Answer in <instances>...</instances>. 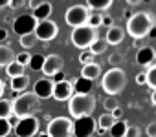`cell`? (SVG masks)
<instances>
[{
	"label": "cell",
	"instance_id": "cell-1",
	"mask_svg": "<svg viewBox=\"0 0 156 137\" xmlns=\"http://www.w3.org/2000/svg\"><path fill=\"white\" fill-rule=\"evenodd\" d=\"M125 26H127L125 33H129L134 40H140V38H145L151 33V29L154 26V18L149 11H140V13L130 15V18L127 20Z\"/></svg>",
	"mask_w": 156,
	"mask_h": 137
},
{
	"label": "cell",
	"instance_id": "cell-2",
	"mask_svg": "<svg viewBox=\"0 0 156 137\" xmlns=\"http://www.w3.org/2000/svg\"><path fill=\"white\" fill-rule=\"evenodd\" d=\"M11 104H13V115L19 119H26V117H33V113L39 112L41 99L33 92H24L19 93Z\"/></svg>",
	"mask_w": 156,
	"mask_h": 137
},
{
	"label": "cell",
	"instance_id": "cell-3",
	"mask_svg": "<svg viewBox=\"0 0 156 137\" xmlns=\"http://www.w3.org/2000/svg\"><path fill=\"white\" fill-rule=\"evenodd\" d=\"M125 86H127V73L121 68H112V70H108L101 79V88L110 97L119 95L125 90Z\"/></svg>",
	"mask_w": 156,
	"mask_h": 137
},
{
	"label": "cell",
	"instance_id": "cell-4",
	"mask_svg": "<svg viewBox=\"0 0 156 137\" xmlns=\"http://www.w3.org/2000/svg\"><path fill=\"white\" fill-rule=\"evenodd\" d=\"M96 110V97L90 95H79V93H73L68 99V112L72 117L79 119V117H87L92 115V112Z\"/></svg>",
	"mask_w": 156,
	"mask_h": 137
},
{
	"label": "cell",
	"instance_id": "cell-5",
	"mask_svg": "<svg viewBox=\"0 0 156 137\" xmlns=\"http://www.w3.org/2000/svg\"><path fill=\"white\" fill-rule=\"evenodd\" d=\"M98 38V29L90 28V26H81V28H75L72 29V35H70V40L75 48L79 49H88L90 44Z\"/></svg>",
	"mask_w": 156,
	"mask_h": 137
},
{
	"label": "cell",
	"instance_id": "cell-6",
	"mask_svg": "<svg viewBox=\"0 0 156 137\" xmlns=\"http://www.w3.org/2000/svg\"><path fill=\"white\" fill-rule=\"evenodd\" d=\"M88 17H90V9H88L87 6H83V4L72 6V8H68L66 13H64V20H66V24H68L72 29L81 28V26H87Z\"/></svg>",
	"mask_w": 156,
	"mask_h": 137
},
{
	"label": "cell",
	"instance_id": "cell-7",
	"mask_svg": "<svg viewBox=\"0 0 156 137\" xmlns=\"http://www.w3.org/2000/svg\"><path fill=\"white\" fill-rule=\"evenodd\" d=\"M50 137H72L73 135V122L68 117H55L48 122V132Z\"/></svg>",
	"mask_w": 156,
	"mask_h": 137
},
{
	"label": "cell",
	"instance_id": "cell-8",
	"mask_svg": "<svg viewBox=\"0 0 156 137\" xmlns=\"http://www.w3.org/2000/svg\"><path fill=\"white\" fill-rule=\"evenodd\" d=\"M33 35L37 37V40L50 42V40H53V38L59 35V26H57V22H53V20H50V18H48V20H42V22L37 24Z\"/></svg>",
	"mask_w": 156,
	"mask_h": 137
},
{
	"label": "cell",
	"instance_id": "cell-9",
	"mask_svg": "<svg viewBox=\"0 0 156 137\" xmlns=\"http://www.w3.org/2000/svg\"><path fill=\"white\" fill-rule=\"evenodd\" d=\"M37 24H39V22L33 18V15L24 13V15H20V17H17V18L13 20V31H15L19 37H24V35L33 33L35 28H37Z\"/></svg>",
	"mask_w": 156,
	"mask_h": 137
},
{
	"label": "cell",
	"instance_id": "cell-10",
	"mask_svg": "<svg viewBox=\"0 0 156 137\" xmlns=\"http://www.w3.org/2000/svg\"><path fill=\"white\" fill-rule=\"evenodd\" d=\"M96 119L92 115H87V117H79L75 119L73 122V135L75 137H90L94 132H96Z\"/></svg>",
	"mask_w": 156,
	"mask_h": 137
},
{
	"label": "cell",
	"instance_id": "cell-11",
	"mask_svg": "<svg viewBox=\"0 0 156 137\" xmlns=\"http://www.w3.org/2000/svg\"><path fill=\"white\" fill-rule=\"evenodd\" d=\"M62 68H64V60H62V57L57 55V53H51V55L44 57V64H42V70H41V72L50 79V77H53L55 73L62 72Z\"/></svg>",
	"mask_w": 156,
	"mask_h": 137
},
{
	"label": "cell",
	"instance_id": "cell-12",
	"mask_svg": "<svg viewBox=\"0 0 156 137\" xmlns=\"http://www.w3.org/2000/svg\"><path fill=\"white\" fill-rule=\"evenodd\" d=\"M37 132H39V119L35 115L20 119L19 124H17V128H15L17 137H33Z\"/></svg>",
	"mask_w": 156,
	"mask_h": 137
},
{
	"label": "cell",
	"instance_id": "cell-13",
	"mask_svg": "<svg viewBox=\"0 0 156 137\" xmlns=\"http://www.w3.org/2000/svg\"><path fill=\"white\" fill-rule=\"evenodd\" d=\"M156 60V49L152 46H141L138 48V53H136V62L143 68H149L152 66Z\"/></svg>",
	"mask_w": 156,
	"mask_h": 137
},
{
	"label": "cell",
	"instance_id": "cell-14",
	"mask_svg": "<svg viewBox=\"0 0 156 137\" xmlns=\"http://www.w3.org/2000/svg\"><path fill=\"white\" fill-rule=\"evenodd\" d=\"M53 81L51 79H39L35 84H33V93L42 101V99H50L51 95H53Z\"/></svg>",
	"mask_w": 156,
	"mask_h": 137
},
{
	"label": "cell",
	"instance_id": "cell-15",
	"mask_svg": "<svg viewBox=\"0 0 156 137\" xmlns=\"http://www.w3.org/2000/svg\"><path fill=\"white\" fill-rule=\"evenodd\" d=\"M72 95H73L72 82L61 81V82H55V84H53V95H51V97H53L55 101H68Z\"/></svg>",
	"mask_w": 156,
	"mask_h": 137
},
{
	"label": "cell",
	"instance_id": "cell-16",
	"mask_svg": "<svg viewBox=\"0 0 156 137\" xmlns=\"http://www.w3.org/2000/svg\"><path fill=\"white\" fill-rule=\"evenodd\" d=\"M123 38H125V29L119 28V26L108 28V31H107V35H105V40H107L108 46H118V44L123 42Z\"/></svg>",
	"mask_w": 156,
	"mask_h": 137
},
{
	"label": "cell",
	"instance_id": "cell-17",
	"mask_svg": "<svg viewBox=\"0 0 156 137\" xmlns=\"http://www.w3.org/2000/svg\"><path fill=\"white\" fill-rule=\"evenodd\" d=\"M73 93H79V95H90L92 93V88H94V81H88L85 77H79V79H75L73 84Z\"/></svg>",
	"mask_w": 156,
	"mask_h": 137
},
{
	"label": "cell",
	"instance_id": "cell-18",
	"mask_svg": "<svg viewBox=\"0 0 156 137\" xmlns=\"http://www.w3.org/2000/svg\"><path fill=\"white\" fill-rule=\"evenodd\" d=\"M51 11H53V6L48 2V0H44V2L37 8V9H33V18L37 20V22H42V20H48L50 18V15H51Z\"/></svg>",
	"mask_w": 156,
	"mask_h": 137
},
{
	"label": "cell",
	"instance_id": "cell-19",
	"mask_svg": "<svg viewBox=\"0 0 156 137\" xmlns=\"http://www.w3.org/2000/svg\"><path fill=\"white\" fill-rule=\"evenodd\" d=\"M81 77L88 79V81H96L101 77V66L96 64V62H90L87 66H83V70H81Z\"/></svg>",
	"mask_w": 156,
	"mask_h": 137
},
{
	"label": "cell",
	"instance_id": "cell-20",
	"mask_svg": "<svg viewBox=\"0 0 156 137\" xmlns=\"http://www.w3.org/2000/svg\"><path fill=\"white\" fill-rule=\"evenodd\" d=\"M28 84H30V77L24 73L20 77H13L11 79V92L17 95V93H24L28 90Z\"/></svg>",
	"mask_w": 156,
	"mask_h": 137
},
{
	"label": "cell",
	"instance_id": "cell-21",
	"mask_svg": "<svg viewBox=\"0 0 156 137\" xmlns=\"http://www.w3.org/2000/svg\"><path fill=\"white\" fill-rule=\"evenodd\" d=\"M116 122V119H114V115L112 113H103L98 121H96V124H98V133H105L107 130H110L112 128V124Z\"/></svg>",
	"mask_w": 156,
	"mask_h": 137
},
{
	"label": "cell",
	"instance_id": "cell-22",
	"mask_svg": "<svg viewBox=\"0 0 156 137\" xmlns=\"http://www.w3.org/2000/svg\"><path fill=\"white\" fill-rule=\"evenodd\" d=\"M15 51L9 48V46H6V44H0V66L2 68H6L8 64H11L13 60H15Z\"/></svg>",
	"mask_w": 156,
	"mask_h": 137
},
{
	"label": "cell",
	"instance_id": "cell-23",
	"mask_svg": "<svg viewBox=\"0 0 156 137\" xmlns=\"http://www.w3.org/2000/svg\"><path fill=\"white\" fill-rule=\"evenodd\" d=\"M114 0H87V8L88 9H94V11H105L112 6Z\"/></svg>",
	"mask_w": 156,
	"mask_h": 137
},
{
	"label": "cell",
	"instance_id": "cell-24",
	"mask_svg": "<svg viewBox=\"0 0 156 137\" xmlns=\"http://www.w3.org/2000/svg\"><path fill=\"white\" fill-rule=\"evenodd\" d=\"M107 48H108V44H107V40L105 38H96L92 44H90V48H88V51L96 57V55H101V53H105L107 51Z\"/></svg>",
	"mask_w": 156,
	"mask_h": 137
},
{
	"label": "cell",
	"instance_id": "cell-25",
	"mask_svg": "<svg viewBox=\"0 0 156 137\" xmlns=\"http://www.w3.org/2000/svg\"><path fill=\"white\" fill-rule=\"evenodd\" d=\"M6 73H8L9 79H13V77H20V75H24V66H20L17 60H13L11 64L6 66Z\"/></svg>",
	"mask_w": 156,
	"mask_h": 137
},
{
	"label": "cell",
	"instance_id": "cell-26",
	"mask_svg": "<svg viewBox=\"0 0 156 137\" xmlns=\"http://www.w3.org/2000/svg\"><path fill=\"white\" fill-rule=\"evenodd\" d=\"M127 128H129V124H127L125 121H116L108 132H110V135H112V137H125Z\"/></svg>",
	"mask_w": 156,
	"mask_h": 137
},
{
	"label": "cell",
	"instance_id": "cell-27",
	"mask_svg": "<svg viewBox=\"0 0 156 137\" xmlns=\"http://www.w3.org/2000/svg\"><path fill=\"white\" fill-rule=\"evenodd\" d=\"M13 115V104L8 99H0V119H9Z\"/></svg>",
	"mask_w": 156,
	"mask_h": 137
},
{
	"label": "cell",
	"instance_id": "cell-28",
	"mask_svg": "<svg viewBox=\"0 0 156 137\" xmlns=\"http://www.w3.org/2000/svg\"><path fill=\"white\" fill-rule=\"evenodd\" d=\"M145 75H147V84H145V86L156 90V62H154L152 66H149V70L145 72Z\"/></svg>",
	"mask_w": 156,
	"mask_h": 137
},
{
	"label": "cell",
	"instance_id": "cell-29",
	"mask_svg": "<svg viewBox=\"0 0 156 137\" xmlns=\"http://www.w3.org/2000/svg\"><path fill=\"white\" fill-rule=\"evenodd\" d=\"M101 20H103V13H98V11H94V13H90L87 26H90V28L98 29V28H101Z\"/></svg>",
	"mask_w": 156,
	"mask_h": 137
},
{
	"label": "cell",
	"instance_id": "cell-30",
	"mask_svg": "<svg viewBox=\"0 0 156 137\" xmlns=\"http://www.w3.org/2000/svg\"><path fill=\"white\" fill-rule=\"evenodd\" d=\"M42 64H44V57L42 55H31L28 66L31 68V70H35V72H41L42 70Z\"/></svg>",
	"mask_w": 156,
	"mask_h": 137
},
{
	"label": "cell",
	"instance_id": "cell-31",
	"mask_svg": "<svg viewBox=\"0 0 156 137\" xmlns=\"http://www.w3.org/2000/svg\"><path fill=\"white\" fill-rule=\"evenodd\" d=\"M37 44V37L33 35V33H30V35H24V37H20V46L24 48V49H31L33 46Z\"/></svg>",
	"mask_w": 156,
	"mask_h": 137
},
{
	"label": "cell",
	"instance_id": "cell-32",
	"mask_svg": "<svg viewBox=\"0 0 156 137\" xmlns=\"http://www.w3.org/2000/svg\"><path fill=\"white\" fill-rule=\"evenodd\" d=\"M103 106H105V110H107L108 113H112V112H114V110H116V108L119 106V101H118L116 97H110V95H108V97L105 99V102H103Z\"/></svg>",
	"mask_w": 156,
	"mask_h": 137
},
{
	"label": "cell",
	"instance_id": "cell-33",
	"mask_svg": "<svg viewBox=\"0 0 156 137\" xmlns=\"http://www.w3.org/2000/svg\"><path fill=\"white\" fill-rule=\"evenodd\" d=\"M30 58H31V55H30V53H28V51H26V49H24V51H20V53H17V55H15V60H17V62H19V64H20V66H24V68H26V66H28V64H30Z\"/></svg>",
	"mask_w": 156,
	"mask_h": 137
},
{
	"label": "cell",
	"instance_id": "cell-34",
	"mask_svg": "<svg viewBox=\"0 0 156 137\" xmlns=\"http://www.w3.org/2000/svg\"><path fill=\"white\" fill-rule=\"evenodd\" d=\"M108 62H110L112 68H121V64H123V55H121V53H112V55L108 57Z\"/></svg>",
	"mask_w": 156,
	"mask_h": 137
},
{
	"label": "cell",
	"instance_id": "cell-35",
	"mask_svg": "<svg viewBox=\"0 0 156 137\" xmlns=\"http://www.w3.org/2000/svg\"><path fill=\"white\" fill-rule=\"evenodd\" d=\"M79 62H81L83 66H87V64L94 62V55H92L88 49H83V51H81V55H79Z\"/></svg>",
	"mask_w": 156,
	"mask_h": 137
},
{
	"label": "cell",
	"instance_id": "cell-36",
	"mask_svg": "<svg viewBox=\"0 0 156 137\" xmlns=\"http://www.w3.org/2000/svg\"><path fill=\"white\" fill-rule=\"evenodd\" d=\"M11 133V126L8 119H0V137H6Z\"/></svg>",
	"mask_w": 156,
	"mask_h": 137
},
{
	"label": "cell",
	"instance_id": "cell-37",
	"mask_svg": "<svg viewBox=\"0 0 156 137\" xmlns=\"http://www.w3.org/2000/svg\"><path fill=\"white\" fill-rule=\"evenodd\" d=\"M140 135H141V130L138 126H129L125 132V137H140Z\"/></svg>",
	"mask_w": 156,
	"mask_h": 137
},
{
	"label": "cell",
	"instance_id": "cell-38",
	"mask_svg": "<svg viewBox=\"0 0 156 137\" xmlns=\"http://www.w3.org/2000/svg\"><path fill=\"white\" fill-rule=\"evenodd\" d=\"M26 6V0H9V8L11 9H20Z\"/></svg>",
	"mask_w": 156,
	"mask_h": 137
},
{
	"label": "cell",
	"instance_id": "cell-39",
	"mask_svg": "<svg viewBox=\"0 0 156 137\" xmlns=\"http://www.w3.org/2000/svg\"><path fill=\"white\" fill-rule=\"evenodd\" d=\"M101 26H105V28H112V26H114V18H112L110 15H103Z\"/></svg>",
	"mask_w": 156,
	"mask_h": 137
},
{
	"label": "cell",
	"instance_id": "cell-40",
	"mask_svg": "<svg viewBox=\"0 0 156 137\" xmlns=\"http://www.w3.org/2000/svg\"><path fill=\"white\" fill-rule=\"evenodd\" d=\"M136 84H140V86H145V84H147V75H145V72H140V73L136 75Z\"/></svg>",
	"mask_w": 156,
	"mask_h": 137
},
{
	"label": "cell",
	"instance_id": "cell-41",
	"mask_svg": "<svg viewBox=\"0 0 156 137\" xmlns=\"http://www.w3.org/2000/svg\"><path fill=\"white\" fill-rule=\"evenodd\" d=\"M145 133H147L149 137H156V122H151V124L147 126V130H145Z\"/></svg>",
	"mask_w": 156,
	"mask_h": 137
},
{
	"label": "cell",
	"instance_id": "cell-42",
	"mask_svg": "<svg viewBox=\"0 0 156 137\" xmlns=\"http://www.w3.org/2000/svg\"><path fill=\"white\" fill-rule=\"evenodd\" d=\"M42 2H44V0H28V6H30V8H31V11H33V9H37Z\"/></svg>",
	"mask_w": 156,
	"mask_h": 137
},
{
	"label": "cell",
	"instance_id": "cell-43",
	"mask_svg": "<svg viewBox=\"0 0 156 137\" xmlns=\"http://www.w3.org/2000/svg\"><path fill=\"white\" fill-rule=\"evenodd\" d=\"M8 121H9V126H11V128H17V124H19V121H20V119H19V117H15V115H11Z\"/></svg>",
	"mask_w": 156,
	"mask_h": 137
},
{
	"label": "cell",
	"instance_id": "cell-44",
	"mask_svg": "<svg viewBox=\"0 0 156 137\" xmlns=\"http://www.w3.org/2000/svg\"><path fill=\"white\" fill-rule=\"evenodd\" d=\"M53 77H55V81H53V82H61V81H66V79H64V72H59V73H55Z\"/></svg>",
	"mask_w": 156,
	"mask_h": 137
},
{
	"label": "cell",
	"instance_id": "cell-45",
	"mask_svg": "<svg viewBox=\"0 0 156 137\" xmlns=\"http://www.w3.org/2000/svg\"><path fill=\"white\" fill-rule=\"evenodd\" d=\"M112 115H114V119H119V117L123 115V110H121V106H118V108L112 112Z\"/></svg>",
	"mask_w": 156,
	"mask_h": 137
},
{
	"label": "cell",
	"instance_id": "cell-46",
	"mask_svg": "<svg viewBox=\"0 0 156 137\" xmlns=\"http://www.w3.org/2000/svg\"><path fill=\"white\" fill-rule=\"evenodd\" d=\"M6 38H8V29L0 28V40H6Z\"/></svg>",
	"mask_w": 156,
	"mask_h": 137
},
{
	"label": "cell",
	"instance_id": "cell-47",
	"mask_svg": "<svg viewBox=\"0 0 156 137\" xmlns=\"http://www.w3.org/2000/svg\"><path fill=\"white\" fill-rule=\"evenodd\" d=\"M127 4L129 6H138V4H141V0H127Z\"/></svg>",
	"mask_w": 156,
	"mask_h": 137
},
{
	"label": "cell",
	"instance_id": "cell-48",
	"mask_svg": "<svg viewBox=\"0 0 156 137\" xmlns=\"http://www.w3.org/2000/svg\"><path fill=\"white\" fill-rule=\"evenodd\" d=\"M151 102L156 106V90H152V95H151Z\"/></svg>",
	"mask_w": 156,
	"mask_h": 137
},
{
	"label": "cell",
	"instance_id": "cell-49",
	"mask_svg": "<svg viewBox=\"0 0 156 137\" xmlns=\"http://www.w3.org/2000/svg\"><path fill=\"white\" fill-rule=\"evenodd\" d=\"M6 6H9V0H0V9L6 8Z\"/></svg>",
	"mask_w": 156,
	"mask_h": 137
},
{
	"label": "cell",
	"instance_id": "cell-50",
	"mask_svg": "<svg viewBox=\"0 0 156 137\" xmlns=\"http://www.w3.org/2000/svg\"><path fill=\"white\" fill-rule=\"evenodd\" d=\"M2 95H4V82L0 81V99H2Z\"/></svg>",
	"mask_w": 156,
	"mask_h": 137
},
{
	"label": "cell",
	"instance_id": "cell-51",
	"mask_svg": "<svg viewBox=\"0 0 156 137\" xmlns=\"http://www.w3.org/2000/svg\"><path fill=\"white\" fill-rule=\"evenodd\" d=\"M123 17H125V18H127V20H129V18H130V11H129V9H127V11H125V13H123Z\"/></svg>",
	"mask_w": 156,
	"mask_h": 137
},
{
	"label": "cell",
	"instance_id": "cell-52",
	"mask_svg": "<svg viewBox=\"0 0 156 137\" xmlns=\"http://www.w3.org/2000/svg\"><path fill=\"white\" fill-rule=\"evenodd\" d=\"M151 37H156V29H154V26H152V29H151V33H149Z\"/></svg>",
	"mask_w": 156,
	"mask_h": 137
},
{
	"label": "cell",
	"instance_id": "cell-53",
	"mask_svg": "<svg viewBox=\"0 0 156 137\" xmlns=\"http://www.w3.org/2000/svg\"><path fill=\"white\" fill-rule=\"evenodd\" d=\"M37 137H50V135H48V133H46V132H42V133H39V135H37Z\"/></svg>",
	"mask_w": 156,
	"mask_h": 137
},
{
	"label": "cell",
	"instance_id": "cell-54",
	"mask_svg": "<svg viewBox=\"0 0 156 137\" xmlns=\"http://www.w3.org/2000/svg\"><path fill=\"white\" fill-rule=\"evenodd\" d=\"M141 2H152V0H141Z\"/></svg>",
	"mask_w": 156,
	"mask_h": 137
},
{
	"label": "cell",
	"instance_id": "cell-55",
	"mask_svg": "<svg viewBox=\"0 0 156 137\" xmlns=\"http://www.w3.org/2000/svg\"><path fill=\"white\" fill-rule=\"evenodd\" d=\"M154 29H156V20H154Z\"/></svg>",
	"mask_w": 156,
	"mask_h": 137
}]
</instances>
